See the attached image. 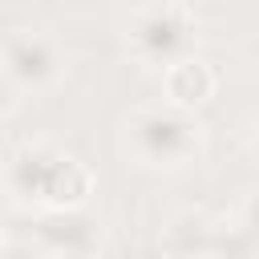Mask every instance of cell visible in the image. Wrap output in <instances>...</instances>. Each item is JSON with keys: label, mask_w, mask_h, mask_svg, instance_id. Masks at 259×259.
Here are the masks:
<instances>
[{"label": "cell", "mask_w": 259, "mask_h": 259, "mask_svg": "<svg viewBox=\"0 0 259 259\" xmlns=\"http://www.w3.org/2000/svg\"><path fill=\"white\" fill-rule=\"evenodd\" d=\"M0 259H45V255L24 239V243H8V247H0Z\"/></svg>", "instance_id": "9"}, {"label": "cell", "mask_w": 259, "mask_h": 259, "mask_svg": "<svg viewBox=\"0 0 259 259\" xmlns=\"http://www.w3.org/2000/svg\"><path fill=\"white\" fill-rule=\"evenodd\" d=\"M166 85H170L174 105L182 109V105H194V101L210 97V89H214V73H210L202 61L186 57V61H178V65L166 69Z\"/></svg>", "instance_id": "6"}, {"label": "cell", "mask_w": 259, "mask_h": 259, "mask_svg": "<svg viewBox=\"0 0 259 259\" xmlns=\"http://www.w3.org/2000/svg\"><path fill=\"white\" fill-rule=\"evenodd\" d=\"M255 259H259V255H255Z\"/></svg>", "instance_id": "12"}, {"label": "cell", "mask_w": 259, "mask_h": 259, "mask_svg": "<svg viewBox=\"0 0 259 259\" xmlns=\"http://www.w3.org/2000/svg\"><path fill=\"white\" fill-rule=\"evenodd\" d=\"M28 243L45 259H93L97 247H101V223L81 206L45 210L32 223V239Z\"/></svg>", "instance_id": "5"}, {"label": "cell", "mask_w": 259, "mask_h": 259, "mask_svg": "<svg viewBox=\"0 0 259 259\" xmlns=\"http://www.w3.org/2000/svg\"><path fill=\"white\" fill-rule=\"evenodd\" d=\"M12 109H16V85H12V81L4 77V69H0V117L12 113Z\"/></svg>", "instance_id": "10"}, {"label": "cell", "mask_w": 259, "mask_h": 259, "mask_svg": "<svg viewBox=\"0 0 259 259\" xmlns=\"http://www.w3.org/2000/svg\"><path fill=\"white\" fill-rule=\"evenodd\" d=\"M255 150H259V125H255Z\"/></svg>", "instance_id": "11"}, {"label": "cell", "mask_w": 259, "mask_h": 259, "mask_svg": "<svg viewBox=\"0 0 259 259\" xmlns=\"http://www.w3.org/2000/svg\"><path fill=\"white\" fill-rule=\"evenodd\" d=\"M239 227L259 243V194H255V198H247V206H243V214H239Z\"/></svg>", "instance_id": "8"}, {"label": "cell", "mask_w": 259, "mask_h": 259, "mask_svg": "<svg viewBox=\"0 0 259 259\" xmlns=\"http://www.w3.org/2000/svg\"><path fill=\"white\" fill-rule=\"evenodd\" d=\"M125 138H130L134 154H138L146 166H162V170L186 166V162H194L198 150H202V130H198V121H194L186 109H178V105H146V109L130 113Z\"/></svg>", "instance_id": "2"}, {"label": "cell", "mask_w": 259, "mask_h": 259, "mask_svg": "<svg viewBox=\"0 0 259 259\" xmlns=\"http://www.w3.org/2000/svg\"><path fill=\"white\" fill-rule=\"evenodd\" d=\"M0 69L16 85V93L20 89L40 93V89L57 85V77L65 73V57H61V49L49 36L28 32V28H16V32H8L0 40Z\"/></svg>", "instance_id": "4"}, {"label": "cell", "mask_w": 259, "mask_h": 259, "mask_svg": "<svg viewBox=\"0 0 259 259\" xmlns=\"http://www.w3.org/2000/svg\"><path fill=\"white\" fill-rule=\"evenodd\" d=\"M206 255L210 259H255L259 255V243L235 223V227H214L210 231V247H206Z\"/></svg>", "instance_id": "7"}, {"label": "cell", "mask_w": 259, "mask_h": 259, "mask_svg": "<svg viewBox=\"0 0 259 259\" xmlns=\"http://www.w3.org/2000/svg\"><path fill=\"white\" fill-rule=\"evenodd\" d=\"M130 49L138 61L170 69L186 57H194V20L178 4H158L134 16L130 24Z\"/></svg>", "instance_id": "3"}, {"label": "cell", "mask_w": 259, "mask_h": 259, "mask_svg": "<svg viewBox=\"0 0 259 259\" xmlns=\"http://www.w3.org/2000/svg\"><path fill=\"white\" fill-rule=\"evenodd\" d=\"M4 182L20 202H36L45 210L77 206V198L89 194L85 166L73 154L57 150V146H24V150H16L8 158Z\"/></svg>", "instance_id": "1"}]
</instances>
